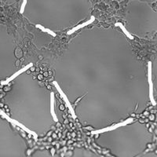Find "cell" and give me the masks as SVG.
<instances>
[{
    "label": "cell",
    "instance_id": "obj_1",
    "mask_svg": "<svg viewBox=\"0 0 157 157\" xmlns=\"http://www.w3.org/2000/svg\"><path fill=\"white\" fill-rule=\"evenodd\" d=\"M53 85L56 87V89L57 90V91H58L59 94H60V97H61V98L63 99V101H65V107L68 108L69 112L71 113V115H72V118H73V119H76V113H75V111H74V109H73V107H72V104L70 103L69 100H68V97L66 96V94L63 92L62 90H61V88L60 87V86L58 85V83H57L56 81H54V82H53Z\"/></svg>",
    "mask_w": 157,
    "mask_h": 157
},
{
    "label": "cell",
    "instance_id": "obj_2",
    "mask_svg": "<svg viewBox=\"0 0 157 157\" xmlns=\"http://www.w3.org/2000/svg\"><path fill=\"white\" fill-rule=\"evenodd\" d=\"M133 121H134V119H133V118H129V119H127L126 120H125V121L122 122V123H119V124L112 126H108V127L103 128V129H100V130H92V131H91V134H99L107 132V131H112V130H116L117 128L121 127V126H124L127 125V124H131Z\"/></svg>",
    "mask_w": 157,
    "mask_h": 157
},
{
    "label": "cell",
    "instance_id": "obj_3",
    "mask_svg": "<svg viewBox=\"0 0 157 157\" xmlns=\"http://www.w3.org/2000/svg\"><path fill=\"white\" fill-rule=\"evenodd\" d=\"M0 114H2V117L3 118H5V119H7L8 121L9 122V123H11V124H15L16 126H17L18 127H20L22 129V130H25V132H27L28 134H30L31 135H33L34 137L36 138V140H37V137H38V135L36 134V132H34V131H31V130H29V129H28L26 126H25L23 125L22 124H20V123H19L18 121H17V120H15V119H11V118H9L8 116H7L6 113H5L2 110H0Z\"/></svg>",
    "mask_w": 157,
    "mask_h": 157
},
{
    "label": "cell",
    "instance_id": "obj_4",
    "mask_svg": "<svg viewBox=\"0 0 157 157\" xmlns=\"http://www.w3.org/2000/svg\"><path fill=\"white\" fill-rule=\"evenodd\" d=\"M32 66H33V63H29L28 65H26V66H25V67H23L21 69H20L19 71H17V72H16V73H14V75H12L11 76L9 77V78H7V80L5 81V82H2V83L3 84V85H7V84H8L9 82H11V81L14 80V78H16V77H17L19 75H20L24 72H26L28 69L31 68V67H32Z\"/></svg>",
    "mask_w": 157,
    "mask_h": 157
},
{
    "label": "cell",
    "instance_id": "obj_5",
    "mask_svg": "<svg viewBox=\"0 0 157 157\" xmlns=\"http://www.w3.org/2000/svg\"><path fill=\"white\" fill-rule=\"evenodd\" d=\"M94 20H95V17H94V16H91V17H90V20H87V21H86V22L83 23V24H80V25H77L76 27H74L73 28H72V29L68 31L67 34L68 35H72L74 32L78 31V29H81V28H83L86 27V26H87V25H91L93 22H94Z\"/></svg>",
    "mask_w": 157,
    "mask_h": 157
},
{
    "label": "cell",
    "instance_id": "obj_6",
    "mask_svg": "<svg viewBox=\"0 0 157 157\" xmlns=\"http://www.w3.org/2000/svg\"><path fill=\"white\" fill-rule=\"evenodd\" d=\"M50 113H51V116L54 122L57 123L58 119H57L56 112H55V97H54V92L50 93Z\"/></svg>",
    "mask_w": 157,
    "mask_h": 157
},
{
    "label": "cell",
    "instance_id": "obj_7",
    "mask_svg": "<svg viewBox=\"0 0 157 157\" xmlns=\"http://www.w3.org/2000/svg\"><path fill=\"white\" fill-rule=\"evenodd\" d=\"M115 26L116 27H119L120 28H121V30L123 31V32H124V34H125L126 36H127L128 38L130 39H134V36L131 35V34L129 32V31H127V30L126 29L125 27H124V25H123V24H122L121 22H116V24H115Z\"/></svg>",
    "mask_w": 157,
    "mask_h": 157
},
{
    "label": "cell",
    "instance_id": "obj_8",
    "mask_svg": "<svg viewBox=\"0 0 157 157\" xmlns=\"http://www.w3.org/2000/svg\"><path fill=\"white\" fill-rule=\"evenodd\" d=\"M149 84V100L151 101V104L153 105H156V102L155 99H154V95H153V83H148Z\"/></svg>",
    "mask_w": 157,
    "mask_h": 157
},
{
    "label": "cell",
    "instance_id": "obj_9",
    "mask_svg": "<svg viewBox=\"0 0 157 157\" xmlns=\"http://www.w3.org/2000/svg\"><path fill=\"white\" fill-rule=\"evenodd\" d=\"M36 27L37 28H39V29H40L41 31H43V32H47V33H48L49 35H50V36H54V37H55V36H57V34L55 33V32H54L53 31H51L50 29H48V28H44L43 26V25H36Z\"/></svg>",
    "mask_w": 157,
    "mask_h": 157
},
{
    "label": "cell",
    "instance_id": "obj_10",
    "mask_svg": "<svg viewBox=\"0 0 157 157\" xmlns=\"http://www.w3.org/2000/svg\"><path fill=\"white\" fill-rule=\"evenodd\" d=\"M153 82L152 80V62H148V83Z\"/></svg>",
    "mask_w": 157,
    "mask_h": 157
},
{
    "label": "cell",
    "instance_id": "obj_11",
    "mask_svg": "<svg viewBox=\"0 0 157 157\" xmlns=\"http://www.w3.org/2000/svg\"><path fill=\"white\" fill-rule=\"evenodd\" d=\"M28 0H23L22 4H21V7H20V14H23L25 12V7H26V4H27Z\"/></svg>",
    "mask_w": 157,
    "mask_h": 157
},
{
    "label": "cell",
    "instance_id": "obj_12",
    "mask_svg": "<svg viewBox=\"0 0 157 157\" xmlns=\"http://www.w3.org/2000/svg\"><path fill=\"white\" fill-rule=\"evenodd\" d=\"M43 75H39V76H38V78L39 79V80H41V79H43Z\"/></svg>",
    "mask_w": 157,
    "mask_h": 157
},
{
    "label": "cell",
    "instance_id": "obj_13",
    "mask_svg": "<svg viewBox=\"0 0 157 157\" xmlns=\"http://www.w3.org/2000/svg\"><path fill=\"white\" fill-rule=\"evenodd\" d=\"M54 153H55V149H54V148H52V149H51V153H52V155L54 156Z\"/></svg>",
    "mask_w": 157,
    "mask_h": 157
},
{
    "label": "cell",
    "instance_id": "obj_14",
    "mask_svg": "<svg viewBox=\"0 0 157 157\" xmlns=\"http://www.w3.org/2000/svg\"><path fill=\"white\" fill-rule=\"evenodd\" d=\"M149 119H150L151 120H153V119H154V116H150Z\"/></svg>",
    "mask_w": 157,
    "mask_h": 157
},
{
    "label": "cell",
    "instance_id": "obj_15",
    "mask_svg": "<svg viewBox=\"0 0 157 157\" xmlns=\"http://www.w3.org/2000/svg\"><path fill=\"white\" fill-rule=\"evenodd\" d=\"M32 151H33V150H28V155H30V154H31V152H32Z\"/></svg>",
    "mask_w": 157,
    "mask_h": 157
},
{
    "label": "cell",
    "instance_id": "obj_16",
    "mask_svg": "<svg viewBox=\"0 0 157 157\" xmlns=\"http://www.w3.org/2000/svg\"><path fill=\"white\" fill-rule=\"evenodd\" d=\"M60 108H61V109L62 110V111H63V110H64V109H65V107H64V106H63V105H61V107H60Z\"/></svg>",
    "mask_w": 157,
    "mask_h": 157
},
{
    "label": "cell",
    "instance_id": "obj_17",
    "mask_svg": "<svg viewBox=\"0 0 157 157\" xmlns=\"http://www.w3.org/2000/svg\"><path fill=\"white\" fill-rule=\"evenodd\" d=\"M53 137H54V138H55V137H57L56 134H53Z\"/></svg>",
    "mask_w": 157,
    "mask_h": 157
},
{
    "label": "cell",
    "instance_id": "obj_18",
    "mask_svg": "<svg viewBox=\"0 0 157 157\" xmlns=\"http://www.w3.org/2000/svg\"><path fill=\"white\" fill-rule=\"evenodd\" d=\"M31 71H35V68L31 67Z\"/></svg>",
    "mask_w": 157,
    "mask_h": 157
},
{
    "label": "cell",
    "instance_id": "obj_19",
    "mask_svg": "<svg viewBox=\"0 0 157 157\" xmlns=\"http://www.w3.org/2000/svg\"><path fill=\"white\" fill-rule=\"evenodd\" d=\"M44 76H48V74H47V72H46V73H44Z\"/></svg>",
    "mask_w": 157,
    "mask_h": 157
},
{
    "label": "cell",
    "instance_id": "obj_20",
    "mask_svg": "<svg viewBox=\"0 0 157 157\" xmlns=\"http://www.w3.org/2000/svg\"><path fill=\"white\" fill-rule=\"evenodd\" d=\"M65 124H68V119H67V120H65Z\"/></svg>",
    "mask_w": 157,
    "mask_h": 157
}]
</instances>
